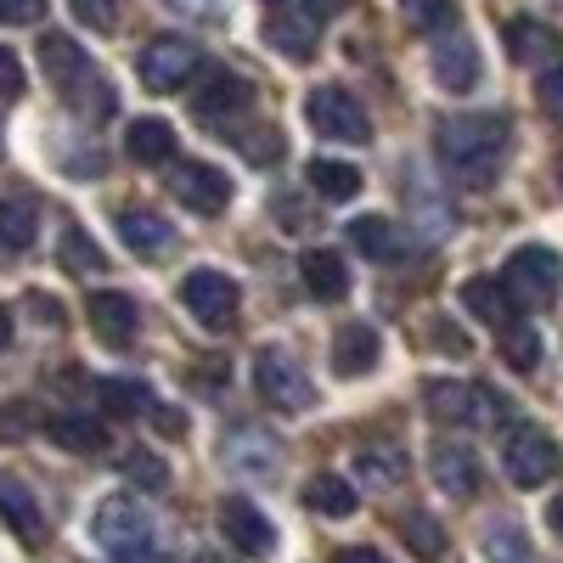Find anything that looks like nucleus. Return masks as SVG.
<instances>
[{"mask_svg": "<svg viewBox=\"0 0 563 563\" xmlns=\"http://www.w3.org/2000/svg\"><path fill=\"white\" fill-rule=\"evenodd\" d=\"M507 141H512V124L501 113H451L434 130V153L456 186L485 192V186H496V175L507 164Z\"/></svg>", "mask_w": 563, "mask_h": 563, "instance_id": "obj_1", "label": "nucleus"}, {"mask_svg": "<svg viewBox=\"0 0 563 563\" xmlns=\"http://www.w3.org/2000/svg\"><path fill=\"white\" fill-rule=\"evenodd\" d=\"M40 68H45V79L63 90V102H68L74 113H85V119H108V113H113V102H119L113 85L90 68V57H85L79 40L45 34V40H40Z\"/></svg>", "mask_w": 563, "mask_h": 563, "instance_id": "obj_2", "label": "nucleus"}, {"mask_svg": "<svg viewBox=\"0 0 563 563\" xmlns=\"http://www.w3.org/2000/svg\"><path fill=\"white\" fill-rule=\"evenodd\" d=\"M90 536H97L102 552H113V558H124V563L153 558V547H158L153 512L141 507L135 496H102L97 512H90Z\"/></svg>", "mask_w": 563, "mask_h": 563, "instance_id": "obj_3", "label": "nucleus"}, {"mask_svg": "<svg viewBox=\"0 0 563 563\" xmlns=\"http://www.w3.org/2000/svg\"><path fill=\"white\" fill-rule=\"evenodd\" d=\"M558 440L547 429H536V422H507L501 429V474L519 485V490H536L558 474Z\"/></svg>", "mask_w": 563, "mask_h": 563, "instance_id": "obj_4", "label": "nucleus"}, {"mask_svg": "<svg viewBox=\"0 0 563 563\" xmlns=\"http://www.w3.org/2000/svg\"><path fill=\"white\" fill-rule=\"evenodd\" d=\"M501 288L512 294V305H519V310H547V305L558 299V288H563V260H558L552 249H541V243L512 249Z\"/></svg>", "mask_w": 563, "mask_h": 563, "instance_id": "obj_5", "label": "nucleus"}, {"mask_svg": "<svg viewBox=\"0 0 563 563\" xmlns=\"http://www.w3.org/2000/svg\"><path fill=\"white\" fill-rule=\"evenodd\" d=\"M135 74L147 90H158V97H169V90L180 85H192L203 74V52L192 40H180V34H158L141 45V57H135Z\"/></svg>", "mask_w": 563, "mask_h": 563, "instance_id": "obj_6", "label": "nucleus"}, {"mask_svg": "<svg viewBox=\"0 0 563 563\" xmlns=\"http://www.w3.org/2000/svg\"><path fill=\"white\" fill-rule=\"evenodd\" d=\"M305 119H310L316 135L339 141V147H361V141H372L366 108L350 97V90H339V85H316L310 97H305Z\"/></svg>", "mask_w": 563, "mask_h": 563, "instance_id": "obj_7", "label": "nucleus"}, {"mask_svg": "<svg viewBox=\"0 0 563 563\" xmlns=\"http://www.w3.org/2000/svg\"><path fill=\"white\" fill-rule=\"evenodd\" d=\"M254 389H260V400L276 406V411H305V406L316 400V384L305 378V366H299L288 350H276V344H265V350L254 355Z\"/></svg>", "mask_w": 563, "mask_h": 563, "instance_id": "obj_8", "label": "nucleus"}, {"mask_svg": "<svg viewBox=\"0 0 563 563\" xmlns=\"http://www.w3.org/2000/svg\"><path fill=\"white\" fill-rule=\"evenodd\" d=\"M180 305L192 310L203 327H231L238 321V305H243V294H238V282H231L225 271H209V265H198V271H186L180 276Z\"/></svg>", "mask_w": 563, "mask_h": 563, "instance_id": "obj_9", "label": "nucleus"}, {"mask_svg": "<svg viewBox=\"0 0 563 563\" xmlns=\"http://www.w3.org/2000/svg\"><path fill=\"white\" fill-rule=\"evenodd\" d=\"M429 411L440 422H462V429H496L507 417L501 395H490L485 384H429Z\"/></svg>", "mask_w": 563, "mask_h": 563, "instance_id": "obj_10", "label": "nucleus"}, {"mask_svg": "<svg viewBox=\"0 0 563 563\" xmlns=\"http://www.w3.org/2000/svg\"><path fill=\"white\" fill-rule=\"evenodd\" d=\"M220 462L231 467L238 479H271L276 474V462H282V445L265 434V429H231L225 440H220Z\"/></svg>", "mask_w": 563, "mask_h": 563, "instance_id": "obj_11", "label": "nucleus"}, {"mask_svg": "<svg viewBox=\"0 0 563 563\" xmlns=\"http://www.w3.org/2000/svg\"><path fill=\"white\" fill-rule=\"evenodd\" d=\"M169 192H175L186 209H192V214H225L231 180H225V169H214V164H175Z\"/></svg>", "mask_w": 563, "mask_h": 563, "instance_id": "obj_12", "label": "nucleus"}, {"mask_svg": "<svg viewBox=\"0 0 563 563\" xmlns=\"http://www.w3.org/2000/svg\"><path fill=\"white\" fill-rule=\"evenodd\" d=\"M119 243L135 254V260H169L175 254V225L158 214V209H119Z\"/></svg>", "mask_w": 563, "mask_h": 563, "instance_id": "obj_13", "label": "nucleus"}, {"mask_svg": "<svg viewBox=\"0 0 563 563\" xmlns=\"http://www.w3.org/2000/svg\"><path fill=\"white\" fill-rule=\"evenodd\" d=\"M429 474H434V485H440L451 501L479 496V456L467 451L462 440H434V445H429Z\"/></svg>", "mask_w": 563, "mask_h": 563, "instance_id": "obj_14", "label": "nucleus"}, {"mask_svg": "<svg viewBox=\"0 0 563 563\" xmlns=\"http://www.w3.org/2000/svg\"><path fill=\"white\" fill-rule=\"evenodd\" d=\"M220 536L238 547V552H249V558H265L271 547H276V530H271V519L254 507V501H243V496H231V501H220Z\"/></svg>", "mask_w": 563, "mask_h": 563, "instance_id": "obj_15", "label": "nucleus"}, {"mask_svg": "<svg viewBox=\"0 0 563 563\" xmlns=\"http://www.w3.org/2000/svg\"><path fill=\"white\" fill-rule=\"evenodd\" d=\"M429 63H434V79H440L445 90H456V97H462V90H474V85H479V74H485L479 45L467 40V34H440Z\"/></svg>", "mask_w": 563, "mask_h": 563, "instance_id": "obj_16", "label": "nucleus"}, {"mask_svg": "<svg viewBox=\"0 0 563 563\" xmlns=\"http://www.w3.org/2000/svg\"><path fill=\"white\" fill-rule=\"evenodd\" d=\"M378 355H384V339L372 321H344L333 333V372L339 378H366V372L378 366Z\"/></svg>", "mask_w": 563, "mask_h": 563, "instance_id": "obj_17", "label": "nucleus"}, {"mask_svg": "<svg viewBox=\"0 0 563 563\" xmlns=\"http://www.w3.org/2000/svg\"><path fill=\"white\" fill-rule=\"evenodd\" d=\"M350 243H355L372 265H400V260L411 254V238H406L389 214H361V220H350Z\"/></svg>", "mask_w": 563, "mask_h": 563, "instance_id": "obj_18", "label": "nucleus"}, {"mask_svg": "<svg viewBox=\"0 0 563 563\" xmlns=\"http://www.w3.org/2000/svg\"><path fill=\"white\" fill-rule=\"evenodd\" d=\"M90 327H97V339H108L113 350H124L130 339H135V327H141V310H135V299L130 294H113V288H102V294H90Z\"/></svg>", "mask_w": 563, "mask_h": 563, "instance_id": "obj_19", "label": "nucleus"}, {"mask_svg": "<svg viewBox=\"0 0 563 563\" xmlns=\"http://www.w3.org/2000/svg\"><path fill=\"white\" fill-rule=\"evenodd\" d=\"M192 108H198L203 119L243 113V108H249V79H238L231 68H203L198 85H192Z\"/></svg>", "mask_w": 563, "mask_h": 563, "instance_id": "obj_20", "label": "nucleus"}, {"mask_svg": "<svg viewBox=\"0 0 563 563\" xmlns=\"http://www.w3.org/2000/svg\"><path fill=\"white\" fill-rule=\"evenodd\" d=\"M45 440L74 451V456H102L108 451V422L90 417V411H57L52 422H45Z\"/></svg>", "mask_w": 563, "mask_h": 563, "instance_id": "obj_21", "label": "nucleus"}, {"mask_svg": "<svg viewBox=\"0 0 563 563\" xmlns=\"http://www.w3.org/2000/svg\"><path fill=\"white\" fill-rule=\"evenodd\" d=\"M40 238V209L34 198H0V265H18Z\"/></svg>", "mask_w": 563, "mask_h": 563, "instance_id": "obj_22", "label": "nucleus"}, {"mask_svg": "<svg viewBox=\"0 0 563 563\" xmlns=\"http://www.w3.org/2000/svg\"><path fill=\"white\" fill-rule=\"evenodd\" d=\"M350 462H355L361 485H372V490H395V485H406V474H411V462H406V451H400L395 440H372V445H361Z\"/></svg>", "mask_w": 563, "mask_h": 563, "instance_id": "obj_23", "label": "nucleus"}, {"mask_svg": "<svg viewBox=\"0 0 563 563\" xmlns=\"http://www.w3.org/2000/svg\"><path fill=\"white\" fill-rule=\"evenodd\" d=\"M299 276H305V294L321 299V305H339L350 294V265L333 254V249H310L299 260Z\"/></svg>", "mask_w": 563, "mask_h": 563, "instance_id": "obj_24", "label": "nucleus"}, {"mask_svg": "<svg viewBox=\"0 0 563 563\" xmlns=\"http://www.w3.org/2000/svg\"><path fill=\"white\" fill-rule=\"evenodd\" d=\"M0 519H7L23 541H40L45 536V519H40V501L23 479H12L7 467H0Z\"/></svg>", "mask_w": 563, "mask_h": 563, "instance_id": "obj_25", "label": "nucleus"}, {"mask_svg": "<svg viewBox=\"0 0 563 563\" xmlns=\"http://www.w3.org/2000/svg\"><path fill=\"white\" fill-rule=\"evenodd\" d=\"M462 305H467V316H479L485 327H501V333H507L512 321H519V305H512V294L501 288V282H490V276H474V282H467V288H462Z\"/></svg>", "mask_w": 563, "mask_h": 563, "instance_id": "obj_26", "label": "nucleus"}, {"mask_svg": "<svg viewBox=\"0 0 563 563\" xmlns=\"http://www.w3.org/2000/svg\"><path fill=\"white\" fill-rule=\"evenodd\" d=\"M305 180H310V192L327 198V203H350L361 192V169L344 164V158H310Z\"/></svg>", "mask_w": 563, "mask_h": 563, "instance_id": "obj_27", "label": "nucleus"}, {"mask_svg": "<svg viewBox=\"0 0 563 563\" xmlns=\"http://www.w3.org/2000/svg\"><path fill=\"white\" fill-rule=\"evenodd\" d=\"M124 153H130L135 164H169V158H175V130H169L164 119H135V124L124 130Z\"/></svg>", "mask_w": 563, "mask_h": 563, "instance_id": "obj_28", "label": "nucleus"}, {"mask_svg": "<svg viewBox=\"0 0 563 563\" xmlns=\"http://www.w3.org/2000/svg\"><path fill=\"white\" fill-rule=\"evenodd\" d=\"M507 45H512V57H519V63H552V57H563V40L547 23H536V18H512L507 23Z\"/></svg>", "mask_w": 563, "mask_h": 563, "instance_id": "obj_29", "label": "nucleus"}, {"mask_svg": "<svg viewBox=\"0 0 563 563\" xmlns=\"http://www.w3.org/2000/svg\"><path fill=\"white\" fill-rule=\"evenodd\" d=\"M305 507L321 512V519H350L361 501H355L350 479H339V474H316V479L305 485Z\"/></svg>", "mask_w": 563, "mask_h": 563, "instance_id": "obj_30", "label": "nucleus"}, {"mask_svg": "<svg viewBox=\"0 0 563 563\" xmlns=\"http://www.w3.org/2000/svg\"><path fill=\"white\" fill-rule=\"evenodd\" d=\"M97 400H102L108 417H141V411L153 406V389L135 384V378H102L97 384Z\"/></svg>", "mask_w": 563, "mask_h": 563, "instance_id": "obj_31", "label": "nucleus"}, {"mask_svg": "<svg viewBox=\"0 0 563 563\" xmlns=\"http://www.w3.org/2000/svg\"><path fill=\"white\" fill-rule=\"evenodd\" d=\"M485 558H490V563H536L530 536L512 525V519H496V525L485 530Z\"/></svg>", "mask_w": 563, "mask_h": 563, "instance_id": "obj_32", "label": "nucleus"}, {"mask_svg": "<svg viewBox=\"0 0 563 563\" xmlns=\"http://www.w3.org/2000/svg\"><path fill=\"white\" fill-rule=\"evenodd\" d=\"M501 361H507L512 372H536V366H541V333H536V327L512 321L507 333H501Z\"/></svg>", "mask_w": 563, "mask_h": 563, "instance_id": "obj_33", "label": "nucleus"}, {"mask_svg": "<svg viewBox=\"0 0 563 563\" xmlns=\"http://www.w3.org/2000/svg\"><path fill=\"white\" fill-rule=\"evenodd\" d=\"M400 536H406V547L417 552V558H445V530L429 519V512H406V519H400Z\"/></svg>", "mask_w": 563, "mask_h": 563, "instance_id": "obj_34", "label": "nucleus"}, {"mask_svg": "<svg viewBox=\"0 0 563 563\" xmlns=\"http://www.w3.org/2000/svg\"><path fill=\"white\" fill-rule=\"evenodd\" d=\"M265 34H271V45H276V52H288L294 63H305V57H310V45H316L310 23H299V18H288V12H282V18H271V23H265Z\"/></svg>", "mask_w": 563, "mask_h": 563, "instance_id": "obj_35", "label": "nucleus"}, {"mask_svg": "<svg viewBox=\"0 0 563 563\" xmlns=\"http://www.w3.org/2000/svg\"><path fill=\"white\" fill-rule=\"evenodd\" d=\"M63 265H68V271H85V276H90V271H108L102 249L90 243L79 225H68V231H63Z\"/></svg>", "mask_w": 563, "mask_h": 563, "instance_id": "obj_36", "label": "nucleus"}, {"mask_svg": "<svg viewBox=\"0 0 563 563\" xmlns=\"http://www.w3.org/2000/svg\"><path fill=\"white\" fill-rule=\"evenodd\" d=\"M124 479L141 485V490H164V485H169V467H164L153 451H130V456H124Z\"/></svg>", "mask_w": 563, "mask_h": 563, "instance_id": "obj_37", "label": "nucleus"}, {"mask_svg": "<svg viewBox=\"0 0 563 563\" xmlns=\"http://www.w3.org/2000/svg\"><path fill=\"white\" fill-rule=\"evenodd\" d=\"M406 18L429 34H445L456 23V0H406Z\"/></svg>", "mask_w": 563, "mask_h": 563, "instance_id": "obj_38", "label": "nucleus"}, {"mask_svg": "<svg viewBox=\"0 0 563 563\" xmlns=\"http://www.w3.org/2000/svg\"><path fill=\"white\" fill-rule=\"evenodd\" d=\"M68 12L85 29H97V34H113L119 29V0H68Z\"/></svg>", "mask_w": 563, "mask_h": 563, "instance_id": "obj_39", "label": "nucleus"}, {"mask_svg": "<svg viewBox=\"0 0 563 563\" xmlns=\"http://www.w3.org/2000/svg\"><path fill=\"white\" fill-rule=\"evenodd\" d=\"M23 85H29V74H23L18 52H12V45H0V97H23Z\"/></svg>", "mask_w": 563, "mask_h": 563, "instance_id": "obj_40", "label": "nucleus"}, {"mask_svg": "<svg viewBox=\"0 0 563 563\" xmlns=\"http://www.w3.org/2000/svg\"><path fill=\"white\" fill-rule=\"evenodd\" d=\"M536 97H541V108H547L552 119H563V63H552V68L541 74V85H536Z\"/></svg>", "mask_w": 563, "mask_h": 563, "instance_id": "obj_41", "label": "nucleus"}, {"mask_svg": "<svg viewBox=\"0 0 563 563\" xmlns=\"http://www.w3.org/2000/svg\"><path fill=\"white\" fill-rule=\"evenodd\" d=\"M169 12H180V18H192V23H220L225 18V0H164Z\"/></svg>", "mask_w": 563, "mask_h": 563, "instance_id": "obj_42", "label": "nucleus"}, {"mask_svg": "<svg viewBox=\"0 0 563 563\" xmlns=\"http://www.w3.org/2000/svg\"><path fill=\"white\" fill-rule=\"evenodd\" d=\"M45 18V0H0V23H12V29H29Z\"/></svg>", "mask_w": 563, "mask_h": 563, "instance_id": "obj_43", "label": "nucleus"}, {"mask_svg": "<svg viewBox=\"0 0 563 563\" xmlns=\"http://www.w3.org/2000/svg\"><path fill=\"white\" fill-rule=\"evenodd\" d=\"M339 563H389V558H384V552H372V547H344Z\"/></svg>", "mask_w": 563, "mask_h": 563, "instance_id": "obj_44", "label": "nucleus"}, {"mask_svg": "<svg viewBox=\"0 0 563 563\" xmlns=\"http://www.w3.org/2000/svg\"><path fill=\"white\" fill-rule=\"evenodd\" d=\"M153 422H158L164 434H180V411H169V406H158V411H153Z\"/></svg>", "mask_w": 563, "mask_h": 563, "instance_id": "obj_45", "label": "nucleus"}, {"mask_svg": "<svg viewBox=\"0 0 563 563\" xmlns=\"http://www.w3.org/2000/svg\"><path fill=\"white\" fill-rule=\"evenodd\" d=\"M7 350H12V310L0 305V355H7Z\"/></svg>", "mask_w": 563, "mask_h": 563, "instance_id": "obj_46", "label": "nucleus"}, {"mask_svg": "<svg viewBox=\"0 0 563 563\" xmlns=\"http://www.w3.org/2000/svg\"><path fill=\"white\" fill-rule=\"evenodd\" d=\"M547 525H552V536H563V496L547 507Z\"/></svg>", "mask_w": 563, "mask_h": 563, "instance_id": "obj_47", "label": "nucleus"}, {"mask_svg": "<svg viewBox=\"0 0 563 563\" xmlns=\"http://www.w3.org/2000/svg\"><path fill=\"white\" fill-rule=\"evenodd\" d=\"M271 7H288V0H271Z\"/></svg>", "mask_w": 563, "mask_h": 563, "instance_id": "obj_48", "label": "nucleus"}]
</instances>
